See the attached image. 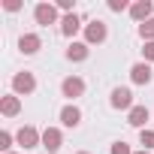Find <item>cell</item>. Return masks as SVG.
Masks as SVG:
<instances>
[{
  "label": "cell",
  "instance_id": "cell-2",
  "mask_svg": "<svg viewBox=\"0 0 154 154\" xmlns=\"http://www.w3.org/2000/svg\"><path fill=\"white\" fill-rule=\"evenodd\" d=\"M106 36H109V27L100 18H94V21L85 24V42L88 45H100V42H106Z\"/></svg>",
  "mask_w": 154,
  "mask_h": 154
},
{
  "label": "cell",
  "instance_id": "cell-22",
  "mask_svg": "<svg viewBox=\"0 0 154 154\" xmlns=\"http://www.w3.org/2000/svg\"><path fill=\"white\" fill-rule=\"evenodd\" d=\"M142 54H145V63H148V60H154V42H145Z\"/></svg>",
  "mask_w": 154,
  "mask_h": 154
},
{
  "label": "cell",
  "instance_id": "cell-25",
  "mask_svg": "<svg viewBox=\"0 0 154 154\" xmlns=\"http://www.w3.org/2000/svg\"><path fill=\"white\" fill-rule=\"evenodd\" d=\"M75 154H91V151H75Z\"/></svg>",
  "mask_w": 154,
  "mask_h": 154
},
{
  "label": "cell",
  "instance_id": "cell-16",
  "mask_svg": "<svg viewBox=\"0 0 154 154\" xmlns=\"http://www.w3.org/2000/svg\"><path fill=\"white\" fill-rule=\"evenodd\" d=\"M139 145H142V151H151L154 148V130H139Z\"/></svg>",
  "mask_w": 154,
  "mask_h": 154
},
{
  "label": "cell",
  "instance_id": "cell-10",
  "mask_svg": "<svg viewBox=\"0 0 154 154\" xmlns=\"http://www.w3.org/2000/svg\"><path fill=\"white\" fill-rule=\"evenodd\" d=\"M18 48H21V54H36V51L42 48V36H39V33H21Z\"/></svg>",
  "mask_w": 154,
  "mask_h": 154
},
{
  "label": "cell",
  "instance_id": "cell-19",
  "mask_svg": "<svg viewBox=\"0 0 154 154\" xmlns=\"http://www.w3.org/2000/svg\"><path fill=\"white\" fill-rule=\"evenodd\" d=\"M109 9L112 12H124V9H130V3L127 0H109Z\"/></svg>",
  "mask_w": 154,
  "mask_h": 154
},
{
  "label": "cell",
  "instance_id": "cell-15",
  "mask_svg": "<svg viewBox=\"0 0 154 154\" xmlns=\"http://www.w3.org/2000/svg\"><path fill=\"white\" fill-rule=\"evenodd\" d=\"M79 27H82V21H79V15H75V12H69V15L60 18V33H63V36H75V33H79Z\"/></svg>",
  "mask_w": 154,
  "mask_h": 154
},
{
  "label": "cell",
  "instance_id": "cell-6",
  "mask_svg": "<svg viewBox=\"0 0 154 154\" xmlns=\"http://www.w3.org/2000/svg\"><path fill=\"white\" fill-rule=\"evenodd\" d=\"M109 106L112 109H133V91L130 88H112V97H109Z\"/></svg>",
  "mask_w": 154,
  "mask_h": 154
},
{
  "label": "cell",
  "instance_id": "cell-7",
  "mask_svg": "<svg viewBox=\"0 0 154 154\" xmlns=\"http://www.w3.org/2000/svg\"><path fill=\"white\" fill-rule=\"evenodd\" d=\"M60 145H63V133L57 127H45L42 130V148L48 154H54V151H60Z\"/></svg>",
  "mask_w": 154,
  "mask_h": 154
},
{
  "label": "cell",
  "instance_id": "cell-8",
  "mask_svg": "<svg viewBox=\"0 0 154 154\" xmlns=\"http://www.w3.org/2000/svg\"><path fill=\"white\" fill-rule=\"evenodd\" d=\"M151 9H154L151 0H136V3H130V18L139 21V24H145L151 18Z\"/></svg>",
  "mask_w": 154,
  "mask_h": 154
},
{
  "label": "cell",
  "instance_id": "cell-26",
  "mask_svg": "<svg viewBox=\"0 0 154 154\" xmlns=\"http://www.w3.org/2000/svg\"><path fill=\"white\" fill-rule=\"evenodd\" d=\"M9 154H15V151H9Z\"/></svg>",
  "mask_w": 154,
  "mask_h": 154
},
{
  "label": "cell",
  "instance_id": "cell-12",
  "mask_svg": "<svg viewBox=\"0 0 154 154\" xmlns=\"http://www.w3.org/2000/svg\"><path fill=\"white\" fill-rule=\"evenodd\" d=\"M0 112H3L6 118H15L21 112V97L18 94H6V97H0Z\"/></svg>",
  "mask_w": 154,
  "mask_h": 154
},
{
  "label": "cell",
  "instance_id": "cell-20",
  "mask_svg": "<svg viewBox=\"0 0 154 154\" xmlns=\"http://www.w3.org/2000/svg\"><path fill=\"white\" fill-rule=\"evenodd\" d=\"M112 154H133V151H130V145L121 139V142H115V145H112Z\"/></svg>",
  "mask_w": 154,
  "mask_h": 154
},
{
  "label": "cell",
  "instance_id": "cell-23",
  "mask_svg": "<svg viewBox=\"0 0 154 154\" xmlns=\"http://www.w3.org/2000/svg\"><path fill=\"white\" fill-rule=\"evenodd\" d=\"M3 9H6V12H18V9H21V3H18V0H6Z\"/></svg>",
  "mask_w": 154,
  "mask_h": 154
},
{
  "label": "cell",
  "instance_id": "cell-13",
  "mask_svg": "<svg viewBox=\"0 0 154 154\" xmlns=\"http://www.w3.org/2000/svg\"><path fill=\"white\" fill-rule=\"evenodd\" d=\"M60 124H63V127H79V124H82V109L72 106V103L63 106V109H60Z\"/></svg>",
  "mask_w": 154,
  "mask_h": 154
},
{
  "label": "cell",
  "instance_id": "cell-5",
  "mask_svg": "<svg viewBox=\"0 0 154 154\" xmlns=\"http://www.w3.org/2000/svg\"><path fill=\"white\" fill-rule=\"evenodd\" d=\"M33 18H36V24H57V6L54 3H36L33 6Z\"/></svg>",
  "mask_w": 154,
  "mask_h": 154
},
{
  "label": "cell",
  "instance_id": "cell-17",
  "mask_svg": "<svg viewBox=\"0 0 154 154\" xmlns=\"http://www.w3.org/2000/svg\"><path fill=\"white\" fill-rule=\"evenodd\" d=\"M139 36L145 42H154V18H148L145 24H139Z\"/></svg>",
  "mask_w": 154,
  "mask_h": 154
},
{
  "label": "cell",
  "instance_id": "cell-9",
  "mask_svg": "<svg viewBox=\"0 0 154 154\" xmlns=\"http://www.w3.org/2000/svg\"><path fill=\"white\" fill-rule=\"evenodd\" d=\"M130 79H133V85H148V82L154 79V72H151V66H148L145 60H139V63L130 66Z\"/></svg>",
  "mask_w": 154,
  "mask_h": 154
},
{
  "label": "cell",
  "instance_id": "cell-21",
  "mask_svg": "<svg viewBox=\"0 0 154 154\" xmlns=\"http://www.w3.org/2000/svg\"><path fill=\"white\" fill-rule=\"evenodd\" d=\"M54 6H57V9H63L66 15H69V12H75V3H72V0H57Z\"/></svg>",
  "mask_w": 154,
  "mask_h": 154
},
{
  "label": "cell",
  "instance_id": "cell-18",
  "mask_svg": "<svg viewBox=\"0 0 154 154\" xmlns=\"http://www.w3.org/2000/svg\"><path fill=\"white\" fill-rule=\"evenodd\" d=\"M12 139H15V136H12L9 130H3V133H0V148H3L6 154H9V148H12Z\"/></svg>",
  "mask_w": 154,
  "mask_h": 154
},
{
  "label": "cell",
  "instance_id": "cell-3",
  "mask_svg": "<svg viewBox=\"0 0 154 154\" xmlns=\"http://www.w3.org/2000/svg\"><path fill=\"white\" fill-rule=\"evenodd\" d=\"M60 94L66 100H79L85 94V79H82V75H66V79L60 82Z\"/></svg>",
  "mask_w": 154,
  "mask_h": 154
},
{
  "label": "cell",
  "instance_id": "cell-24",
  "mask_svg": "<svg viewBox=\"0 0 154 154\" xmlns=\"http://www.w3.org/2000/svg\"><path fill=\"white\" fill-rule=\"evenodd\" d=\"M133 154H151V151H133Z\"/></svg>",
  "mask_w": 154,
  "mask_h": 154
},
{
  "label": "cell",
  "instance_id": "cell-11",
  "mask_svg": "<svg viewBox=\"0 0 154 154\" xmlns=\"http://www.w3.org/2000/svg\"><path fill=\"white\" fill-rule=\"evenodd\" d=\"M148 118H151V112H148L145 106H133V109L127 112V124H130V127H136V130H145Z\"/></svg>",
  "mask_w": 154,
  "mask_h": 154
},
{
  "label": "cell",
  "instance_id": "cell-1",
  "mask_svg": "<svg viewBox=\"0 0 154 154\" xmlns=\"http://www.w3.org/2000/svg\"><path fill=\"white\" fill-rule=\"evenodd\" d=\"M36 91V75L33 72H15L12 75V94H18V97H27V94H33Z\"/></svg>",
  "mask_w": 154,
  "mask_h": 154
},
{
  "label": "cell",
  "instance_id": "cell-4",
  "mask_svg": "<svg viewBox=\"0 0 154 154\" xmlns=\"http://www.w3.org/2000/svg\"><path fill=\"white\" fill-rule=\"evenodd\" d=\"M15 142H18L21 148H39V145H42V133L27 124V127H21V130L15 133Z\"/></svg>",
  "mask_w": 154,
  "mask_h": 154
},
{
  "label": "cell",
  "instance_id": "cell-14",
  "mask_svg": "<svg viewBox=\"0 0 154 154\" xmlns=\"http://www.w3.org/2000/svg\"><path fill=\"white\" fill-rule=\"evenodd\" d=\"M88 54H91L88 42H69V48H66V60H75V63L88 60Z\"/></svg>",
  "mask_w": 154,
  "mask_h": 154
}]
</instances>
